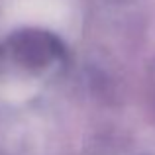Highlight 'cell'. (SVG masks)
I'll use <instances>...</instances> for the list:
<instances>
[{
	"label": "cell",
	"instance_id": "cell-1",
	"mask_svg": "<svg viewBox=\"0 0 155 155\" xmlns=\"http://www.w3.org/2000/svg\"><path fill=\"white\" fill-rule=\"evenodd\" d=\"M12 53L26 67H45L51 59L59 57L61 43L47 31L24 30L12 39Z\"/></svg>",
	"mask_w": 155,
	"mask_h": 155
}]
</instances>
